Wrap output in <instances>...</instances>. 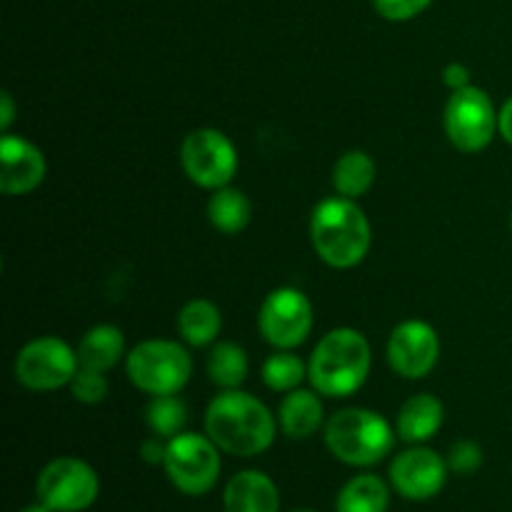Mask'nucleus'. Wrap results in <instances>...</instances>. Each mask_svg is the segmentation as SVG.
<instances>
[{
	"instance_id": "27",
	"label": "nucleus",
	"mask_w": 512,
	"mask_h": 512,
	"mask_svg": "<svg viewBox=\"0 0 512 512\" xmlns=\"http://www.w3.org/2000/svg\"><path fill=\"white\" fill-rule=\"evenodd\" d=\"M483 448L473 440H458L448 453V468L458 475H473L483 465Z\"/></svg>"
},
{
	"instance_id": "8",
	"label": "nucleus",
	"mask_w": 512,
	"mask_h": 512,
	"mask_svg": "<svg viewBox=\"0 0 512 512\" xmlns=\"http://www.w3.org/2000/svg\"><path fill=\"white\" fill-rule=\"evenodd\" d=\"M180 165L190 183L203 190H220L238 173V148L218 128H195L180 143Z\"/></svg>"
},
{
	"instance_id": "31",
	"label": "nucleus",
	"mask_w": 512,
	"mask_h": 512,
	"mask_svg": "<svg viewBox=\"0 0 512 512\" xmlns=\"http://www.w3.org/2000/svg\"><path fill=\"white\" fill-rule=\"evenodd\" d=\"M13 120H15L13 93L3 90V95H0V130H3V133H10V125H13Z\"/></svg>"
},
{
	"instance_id": "26",
	"label": "nucleus",
	"mask_w": 512,
	"mask_h": 512,
	"mask_svg": "<svg viewBox=\"0 0 512 512\" xmlns=\"http://www.w3.org/2000/svg\"><path fill=\"white\" fill-rule=\"evenodd\" d=\"M70 393L78 403L83 405H98L108 398V378L105 373H98V370H88V368H78V373L73 375L70 380Z\"/></svg>"
},
{
	"instance_id": "10",
	"label": "nucleus",
	"mask_w": 512,
	"mask_h": 512,
	"mask_svg": "<svg viewBox=\"0 0 512 512\" xmlns=\"http://www.w3.org/2000/svg\"><path fill=\"white\" fill-rule=\"evenodd\" d=\"M35 495L53 512H85L98 500L100 478L85 460L60 455L38 473Z\"/></svg>"
},
{
	"instance_id": "3",
	"label": "nucleus",
	"mask_w": 512,
	"mask_h": 512,
	"mask_svg": "<svg viewBox=\"0 0 512 512\" xmlns=\"http://www.w3.org/2000/svg\"><path fill=\"white\" fill-rule=\"evenodd\" d=\"M373 348L355 328H335L320 338L308 360V380L325 398H350L368 380Z\"/></svg>"
},
{
	"instance_id": "35",
	"label": "nucleus",
	"mask_w": 512,
	"mask_h": 512,
	"mask_svg": "<svg viewBox=\"0 0 512 512\" xmlns=\"http://www.w3.org/2000/svg\"><path fill=\"white\" fill-rule=\"evenodd\" d=\"M510 228H512V213H510Z\"/></svg>"
},
{
	"instance_id": "25",
	"label": "nucleus",
	"mask_w": 512,
	"mask_h": 512,
	"mask_svg": "<svg viewBox=\"0 0 512 512\" xmlns=\"http://www.w3.org/2000/svg\"><path fill=\"white\" fill-rule=\"evenodd\" d=\"M145 423H148L150 433L158 438H175L183 433L185 423H188V405L178 395H155L145 410Z\"/></svg>"
},
{
	"instance_id": "1",
	"label": "nucleus",
	"mask_w": 512,
	"mask_h": 512,
	"mask_svg": "<svg viewBox=\"0 0 512 512\" xmlns=\"http://www.w3.org/2000/svg\"><path fill=\"white\" fill-rule=\"evenodd\" d=\"M278 415L255 395L243 390H220L205 410V433L223 453L255 458L270 450L278 435Z\"/></svg>"
},
{
	"instance_id": "13",
	"label": "nucleus",
	"mask_w": 512,
	"mask_h": 512,
	"mask_svg": "<svg viewBox=\"0 0 512 512\" xmlns=\"http://www.w3.org/2000/svg\"><path fill=\"white\" fill-rule=\"evenodd\" d=\"M448 473V460L425 445H413L390 463V485L405 500H430L445 488Z\"/></svg>"
},
{
	"instance_id": "24",
	"label": "nucleus",
	"mask_w": 512,
	"mask_h": 512,
	"mask_svg": "<svg viewBox=\"0 0 512 512\" xmlns=\"http://www.w3.org/2000/svg\"><path fill=\"white\" fill-rule=\"evenodd\" d=\"M260 375L273 393H290V390H298L308 378V363H303L293 350H275L263 363Z\"/></svg>"
},
{
	"instance_id": "17",
	"label": "nucleus",
	"mask_w": 512,
	"mask_h": 512,
	"mask_svg": "<svg viewBox=\"0 0 512 512\" xmlns=\"http://www.w3.org/2000/svg\"><path fill=\"white\" fill-rule=\"evenodd\" d=\"M445 423V405L440 398L430 393L413 395L405 400L395 418V433L403 443L423 445L438 435V430Z\"/></svg>"
},
{
	"instance_id": "19",
	"label": "nucleus",
	"mask_w": 512,
	"mask_h": 512,
	"mask_svg": "<svg viewBox=\"0 0 512 512\" xmlns=\"http://www.w3.org/2000/svg\"><path fill=\"white\" fill-rule=\"evenodd\" d=\"M178 335L190 348H208L215 345L223 330V313L208 298H193L180 308Z\"/></svg>"
},
{
	"instance_id": "5",
	"label": "nucleus",
	"mask_w": 512,
	"mask_h": 512,
	"mask_svg": "<svg viewBox=\"0 0 512 512\" xmlns=\"http://www.w3.org/2000/svg\"><path fill=\"white\" fill-rule=\"evenodd\" d=\"M128 380L150 395H178L193 378V358L178 340L150 338L125 355Z\"/></svg>"
},
{
	"instance_id": "32",
	"label": "nucleus",
	"mask_w": 512,
	"mask_h": 512,
	"mask_svg": "<svg viewBox=\"0 0 512 512\" xmlns=\"http://www.w3.org/2000/svg\"><path fill=\"white\" fill-rule=\"evenodd\" d=\"M498 128H500V138H503L505 143L512 145V95L505 100L503 108H500Z\"/></svg>"
},
{
	"instance_id": "11",
	"label": "nucleus",
	"mask_w": 512,
	"mask_h": 512,
	"mask_svg": "<svg viewBox=\"0 0 512 512\" xmlns=\"http://www.w3.org/2000/svg\"><path fill=\"white\" fill-rule=\"evenodd\" d=\"M313 303L303 290L280 285L265 295L258 313V328L275 350H295L313 333Z\"/></svg>"
},
{
	"instance_id": "22",
	"label": "nucleus",
	"mask_w": 512,
	"mask_h": 512,
	"mask_svg": "<svg viewBox=\"0 0 512 512\" xmlns=\"http://www.w3.org/2000/svg\"><path fill=\"white\" fill-rule=\"evenodd\" d=\"M390 488L383 478L373 473L355 475L340 488L335 512H388Z\"/></svg>"
},
{
	"instance_id": "34",
	"label": "nucleus",
	"mask_w": 512,
	"mask_h": 512,
	"mask_svg": "<svg viewBox=\"0 0 512 512\" xmlns=\"http://www.w3.org/2000/svg\"><path fill=\"white\" fill-rule=\"evenodd\" d=\"M293 512H315V510H293Z\"/></svg>"
},
{
	"instance_id": "15",
	"label": "nucleus",
	"mask_w": 512,
	"mask_h": 512,
	"mask_svg": "<svg viewBox=\"0 0 512 512\" xmlns=\"http://www.w3.org/2000/svg\"><path fill=\"white\" fill-rule=\"evenodd\" d=\"M225 512H280V490L260 470H240L223 493Z\"/></svg>"
},
{
	"instance_id": "6",
	"label": "nucleus",
	"mask_w": 512,
	"mask_h": 512,
	"mask_svg": "<svg viewBox=\"0 0 512 512\" xmlns=\"http://www.w3.org/2000/svg\"><path fill=\"white\" fill-rule=\"evenodd\" d=\"M493 98L483 88L468 85L450 93L443 113V128L455 150L465 155L483 153L500 133Z\"/></svg>"
},
{
	"instance_id": "12",
	"label": "nucleus",
	"mask_w": 512,
	"mask_h": 512,
	"mask_svg": "<svg viewBox=\"0 0 512 512\" xmlns=\"http://www.w3.org/2000/svg\"><path fill=\"white\" fill-rule=\"evenodd\" d=\"M440 360V335L425 320H403L388 338V363L405 380H423Z\"/></svg>"
},
{
	"instance_id": "2",
	"label": "nucleus",
	"mask_w": 512,
	"mask_h": 512,
	"mask_svg": "<svg viewBox=\"0 0 512 512\" xmlns=\"http://www.w3.org/2000/svg\"><path fill=\"white\" fill-rule=\"evenodd\" d=\"M310 243L328 268H358L373 245V228L355 200L333 195L320 200L310 215Z\"/></svg>"
},
{
	"instance_id": "16",
	"label": "nucleus",
	"mask_w": 512,
	"mask_h": 512,
	"mask_svg": "<svg viewBox=\"0 0 512 512\" xmlns=\"http://www.w3.org/2000/svg\"><path fill=\"white\" fill-rule=\"evenodd\" d=\"M278 425L290 440H308L325 428V408L315 388H298L283 395L278 408Z\"/></svg>"
},
{
	"instance_id": "20",
	"label": "nucleus",
	"mask_w": 512,
	"mask_h": 512,
	"mask_svg": "<svg viewBox=\"0 0 512 512\" xmlns=\"http://www.w3.org/2000/svg\"><path fill=\"white\" fill-rule=\"evenodd\" d=\"M375 178H378V165L365 150H348L333 165V188L343 198H363L375 185Z\"/></svg>"
},
{
	"instance_id": "33",
	"label": "nucleus",
	"mask_w": 512,
	"mask_h": 512,
	"mask_svg": "<svg viewBox=\"0 0 512 512\" xmlns=\"http://www.w3.org/2000/svg\"><path fill=\"white\" fill-rule=\"evenodd\" d=\"M20 512H53V510H50L48 505H45V503H40V500H38V503H30V505H25V508L20 510Z\"/></svg>"
},
{
	"instance_id": "29",
	"label": "nucleus",
	"mask_w": 512,
	"mask_h": 512,
	"mask_svg": "<svg viewBox=\"0 0 512 512\" xmlns=\"http://www.w3.org/2000/svg\"><path fill=\"white\" fill-rule=\"evenodd\" d=\"M165 453H168V440L158 438V435H150L148 440L140 443V458L148 465H163Z\"/></svg>"
},
{
	"instance_id": "14",
	"label": "nucleus",
	"mask_w": 512,
	"mask_h": 512,
	"mask_svg": "<svg viewBox=\"0 0 512 512\" xmlns=\"http://www.w3.org/2000/svg\"><path fill=\"white\" fill-rule=\"evenodd\" d=\"M48 163L43 150L23 135L3 133L0 140V190L3 195H28L43 185Z\"/></svg>"
},
{
	"instance_id": "23",
	"label": "nucleus",
	"mask_w": 512,
	"mask_h": 512,
	"mask_svg": "<svg viewBox=\"0 0 512 512\" xmlns=\"http://www.w3.org/2000/svg\"><path fill=\"white\" fill-rule=\"evenodd\" d=\"M205 370H208V378L215 388L238 390L240 385L248 380L250 373L248 353H245L238 343L220 340V343H215L213 348H210Z\"/></svg>"
},
{
	"instance_id": "9",
	"label": "nucleus",
	"mask_w": 512,
	"mask_h": 512,
	"mask_svg": "<svg viewBox=\"0 0 512 512\" xmlns=\"http://www.w3.org/2000/svg\"><path fill=\"white\" fill-rule=\"evenodd\" d=\"M78 368V353L65 340L55 335H40L18 350L13 375L25 390L53 393V390L68 388Z\"/></svg>"
},
{
	"instance_id": "7",
	"label": "nucleus",
	"mask_w": 512,
	"mask_h": 512,
	"mask_svg": "<svg viewBox=\"0 0 512 512\" xmlns=\"http://www.w3.org/2000/svg\"><path fill=\"white\" fill-rule=\"evenodd\" d=\"M220 453L223 450L208 438V433L200 435L183 430L168 440V453H165L163 463L165 475L175 490L190 495V498H198L218 485L220 468H223Z\"/></svg>"
},
{
	"instance_id": "4",
	"label": "nucleus",
	"mask_w": 512,
	"mask_h": 512,
	"mask_svg": "<svg viewBox=\"0 0 512 512\" xmlns=\"http://www.w3.org/2000/svg\"><path fill=\"white\" fill-rule=\"evenodd\" d=\"M323 438L335 460L350 468H373L395 448L393 425L370 408H343L325 420Z\"/></svg>"
},
{
	"instance_id": "30",
	"label": "nucleus",
	"mask_w": 512,
	"mask_h": 512,
	"mask_svg": "<svg viewBox=\"0 0 512 512\" xmlns=\"http://www.w3.org/2000/svg\"><path fill=\"white\" fill-rule=\"evenodd\" d=\"M443 83H445V88H450V93L468 88V85H470L468 65H463V63H448V65H445V68H443Z\"/></svg>"
},
{
	"instance_id": "28",
	"label": "nucleus",
	"mask_w": 512,
	"mask_h": 512,
	"mask_svg": "<svg viewBox=\"0 0 512 512\" xmlns=\"http://www.w3.org/2000/svg\"><path fill=\"white\" fill-rule=\"evenodd\" d=\"M430 3L433 0H373L380 18L390 20V23H405V20L418 18L423 10L430 8Z\"/></svg>"
},
{
	"instance_id": "21",
	"label": "nucleus",
	"mask_w": 512,
	"mask_h": 512,
	"mask_svg": "<svg viewBox=\"0 0 512 512\" xmlns=\"http://www.w3.org/2000/svg\"><path fill=\"white\" fill-rule=\"evenodd\" d=\"M253 218V205L243 190L225 185V188L213 190L208 200V220L218 233L238 235L243 233Z\"/></svg>"
},
{
	"instance_id": "18",
	"label": "nucleus",
	"mask_w": 512,
	"mask_h": 512,
	"mask_svg": "<svg viewBox=\"0 0 512 512\" xmlns=\"http://www.w3.org/2000/svg\"><path fill=\"white\" fill-rule=\"evenodd\" d=\"M80 368L98 370V373H110L120 360L125 358V335L123 330L110 323L93 325L88 333L80 338L78 348Z\"/></svg>"
}]
</instances>
